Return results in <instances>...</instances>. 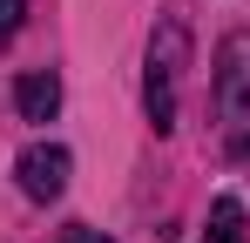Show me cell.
I'll return each instance as SVG.
<instances>
[{
  "label": "cell",
  "mask_w": 250,
  "mask_h": 243,
  "mask_svg": "<svg viewBox=\"0 0 250 243\" xmlns=\"http://www.w3.org/2000/svg\"><path fill=\"white\" fill-rule=\"evenodd\" d=\"M14 101H21V122H54L61 81H54V75H21V81H14Z\"/></svg>",
  "instance_id": "obj_4"
},
{
  "label": "cell",
  "mask_w": 250,
  "mask_h": 243,
  "mask_svg": "<svg viewBox=\"0 0 250 243\" xmlns=\"http://www.w3.org/2000/svg\"><path fill=\"white\" fill-rule=\"evenodd\" d=\"M203 243H244V202L237 196H223L216 209H209V237Z\"/></svg>",
  "instance_id": "obj_5"
},
{
  "label": "cell",
  "mask_w": 250,
  "mask_h": 243,
  "mask_svg": "<svg viewBox=\"0 0 250 243\" xmlns=\"http://www.w3.org/2000/svg\"><path fill=\"white\" fill-rule=\"evenodd\" d=\"M216 108L223 115L250 108V34H230L216 47Z\"/></svg>",
  "instance_id": "obj_3"
},
{
  "label": "cell",
  "mask_w": 250,
  "mask_h": 243,
  "mask_svg": "<svg viewBox=\"0 0 250 243\" xmlns=\"http://www.w3.org/2000/svg\"><path fill=\"white\" fill-rule=\"evenodd\" d=\"M61 243H108V237H102V230H68Z\"/></svg>",
  "instance_id": "obj_7"
},
{
  "label": "cell",
  "mask_w": 250,
  "mask_h": 243,
  "mask_svg": "<svg viewBox=\"0 0 250 243\" xmlns=\"http://www.w3.org/2000/svg\"><path fill=\"white\" fill-rule=\"evenodd\" d=\"M21 14H27V0H0V47L21 34Z\"/></svg>",
  "instance_id": "obj_6"
},
{
  "label": "cell",
  "mask_w": 250,
  "mask_h": 243,
  "mask_svg": "<svg viewBox=\"0 0 250 243\" xmlns=\"http://www.w3.org/2000/svg\"><path fill=\"white\" fill-rule=\"evenodd\" d=\"M189 68V27L183 20H163L156 40H149V75H142V108L156 122V135L176 128V81Z\"/></svg>",
  "instance_id": "obj_1"
},
{
  "label": "cell",
  "mask_w": 250,
  "mask_h": 243,
  "mask_svg": "<svg viewBox=\"0 0 250 243\" xmlns=\"http://www.w3.org/2000/svg\"><path fill=\"white\" fill-rule=\"evenodd\" d=\"M68 149L61 142H34V149H21V162H14V176H21V196L34 202H54L61 189H68Z\"/></svg>",
  "instance_id": "obj_2"
}]
</instances>
